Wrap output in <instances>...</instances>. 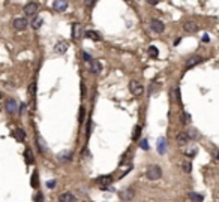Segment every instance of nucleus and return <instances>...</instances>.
<instances>
[{
	"label": "nucleus",
	"instance_id": "obj_37",
	"mask_svg": "<svg viewBox=\"0 0 219 202\" xmlns=\"http://www.w3.org/2000/svg\"><path fill=\"white\" fill-rule=\"evenodd\" d=\"M26 106H27L26 103H21V105H20V112H24V111H26Z\"/></svg>",
	"mask_w": 219,
	"mask_h": 202
},
{
	"label": "nucleus",
	"instance_id": "obj_16",
	"mask_svg": "<svg viewBox=\"0 0 219 202\" xmlns=\"http://www.w3.org/2000/svg\"><path fill=\"white\" fill-rule=\"evenodd\" d=\"M56 52L57 54H63V52H66L68 51V42H65V41H62V42H57L56 43Z\"/></svg>",
	"mask_w": 219,
	"mask_h": 202
},
{
	"label": "nucleus",
	"instance_id": "obj_8",
	"mask_svg": "<svg viewBox=\"0 0 219 202\" xmlns=\"http://www.w3.org/2000/svg\"><path fill=\"white\" fill-rule=\"evenodd\" d=\"M53 9L56 12H63L68 9V0H54L53 2Z\"/></svg>",
	"mask_w": 219,
	"mask_h": 202
},
{
	"label": "nucleus",
	"instance_id": "obj_34",
	"mask_svg": "<svg viewBox=\"0 0 219 202\" xmlns=\"http://www.w3.org/2000/svg\"><path fill=\"white\" fill-rule=\"evenodd\" d=\"M146 2H147L149 5H152V6H155V5H158V3H159L161 0H146Z\"/></svg>",
	"mask_w": 219,
	"mask_h": 202
},
{
	"label": "nucleus",
	"instance_id": "obj_40",
	"mask_svg": "<svg viewBox=\"0 0 219 202\" xmlns=\"http://www.w3.org/2000/svg\"><path fill=\"white\" fill-rule=\"evenodd\" d=\"M203 42H209V36H203Z\"/></svg>",
	"mask_w": 219,
	"mask_h": 202
},
{
	"label": "nucleus",
	"instance_id": "obj_35",
	"mask_svg": "<svg viewBox=\"0 0 219 202\" xmlns=\"http://www.w3.org/2000/svg\"><path fill=\"white\" fill-rule=\"evenodd\" d=\"M188 121H189V114L185 112V114H183V123H188Z\"/></svg>",
	"mask_w": 219,
	"mask_h": 202
},
{
	"label": "nucleus",
	"instance_id": "obj_15",
	"mask_svg": "<svg viewBox=\"0 0 219 202\" xmlns=\"http://www.w3.org/2000/svg\"><path fill=\"white\" fill-rule=\"evenodd\" d=\"M77 198L72 193H62L59 196V202H75Z\"/></svg>",
	"mask_w": 219,
	"mask_h": 202
},
{
	"label": "nucleus",
	"instance_id": "obj_9",
	"mask_svg": "<svg viewBox=\"0 0 219 202\" xmlns=\"http://www.w3.org/2000/svg\"><path fill=\"white\" fill-rule=\"evenodd\" d=\"M134 189H131V187H128V189H125V190H122L120 192V199L122 201H125V202H128V201H131L132 198H134Z\"/></svg>",
	"mask_w": 219,
	"mask_h": 202
},
{
	"label": "nucleus",
	"instance_id": "obj_2",
	"mask_svg": "<svg viewBox=\"0 0 219 202\" xmlns=\"http://www.w3.org/2000/svg\"><path fill=\"white\" fill-rule=\"evenodd\" d=\"M129 92L132 93L134 96H141L143 94V92H144V87L138 81H129Z\"/></svg>",
	"mask_w": 219,
	"mask_h": 202
},
{
	"label": "nucleus",
	"instance_id": "obj_24",
	"mask_svg": "<svg viewBox=\"0 0 219 202\" xmlns=\"http://www.w3.org/2000/svg\"><path fill=\"white\" fill-rule=\"evenodd\" d=\"M140 135H141V126H135L134 133H132V139H134V141H137V139L140 138Z\"/></svg>",
	"mask_w": 219,
	"mask_h": 202
},
{
	"label": "nucleus",
	"instance_id": "obj_27",
	"mask_svg": "<svg viewBox=\"0 0 219 202\" xmlns=\"http://www.w3.org/2000/svg\"><path fill=\"white\" fill-rule=\"evenodd\" d=\"M29 94H30L32 97L36 94V83H32V84L29 85Z\"/></svg>",
	"mask_w": 219,
	"mask_h": 202
},
{
	"label": "nucleus",
	"instance_id": "obj_32",
	"mask_svg": "<svg viewBox=\"0 0 219 202\" xmlns=\"http://www.w3.org/2000/svg\"><path fill=\"white\" fill-rule=\"evenodd\" d=\"M140 147L143 148V150H149V144H147V139H143L141 144H140Z\"/></svg>",
	"mask_w": 219,
	"mask_h": 202
},
{
	"label": "nucleus",
	"instance_id": "obj_38",
	"mask_svg": "<svg viewBox=\"0 0 219 202\" xmlns=\"http://www.w3.org/2000/svg\"><path fill=\"white\" fill-rule=\"evenodd\" d=\"M47 186H48V187H54V186H56V181H50V183H47Z\"/></svg>",
	"mask_w": 219,
	"mask_h": 202
},
{
	"label": "nucleus",
	"instance_id": "obj_20",
	"mask_svg": "<svg viewBox=\"0 0 219 202\" xmlns=\"http://www.w3.org/2000/svg\"><path fill=\"white\" fill-rule=\"evenodd\" d=\"M165 147H167L165 138H159V142H158V151H159V154H165Z\"/></svg>",
	"mask_w": 219,
	"mask_h": 202
},
{
	"label": "nucleus",
	"instance_id": "obj_7",
	"mask_svg": "<svg viewBox=\"0 0 219 202\" xmlns=\"http://www.w3.org/2000/svg\"><path fill=\"white\" fill-rule=\"evenodd\" d=\"M96 183L101 186L102 190H107V189H108V184L113 183V177H111V175H102V177H99L96 180Z\"/></svg>",
	"mask_w": 219,
	"mask_h": 202
},
{
	"label": "nucleus",
	"instance_id": "obj_1",
	"mask_svg": "<svg viewBox=\"0 0 219 202\" xmlns=\"http://www.w3.org/2000/svg\"><path fill=\"white\" fill-rule=\"evenodd\" d=\"M146 177H147V180H150V181L159 180L162 177V169L158 165H150L147 168V171H146Z\"/></svg>",
	"mask_w": 219,
	"mask_h": 202
},
{
	"label": "nucleus",
	"instance_id": "obj_17",
	"mask_svg": "<svg viewBox=\"0 0 219 202\" xmlns=\"http://www.w3.org/2000/svg\"><path fill=\"white\" fill-rule=\"evenodd\" d=\"M89 66H90V70H92L93 74H99V72L102 70V65L99 63V61H96V60H93Z\"/></svg>",
	"mask_w": 219,
	"mask_h": 202
},
{
	"label": "nucleus",
	"instance_id": "obj_12",
	"mask_svg": "<svg viewBox=\"0 0 219 202\" xmlns=\"http://www.w3.org/2000/svg\"><path fill=\"white\" fill-rule=\"evenodd\" d=\"M176 141L179 145H186L188 141H189V135L185 133V132H180V133L176 136Z\"/></svg>",
	"mask_w": 219,
	"mask_h": 202
},
{
	"label": "nucleus",
	"instance_id": "obj_6",
	"mask_svg": "<svg viewBox=\"0 0 219 202\" xmlns=\"http://www.w3.org/2000/svg\"><path fill=\"white\" fill-rule=\"evenodd\" d=\"M38 9H39V6H38V3H36V2H29V3L24 6V15H26V17L35 15Z\"/></svg>",
	"mask_w": 219,
	"mask_h": 202
},
{
	"label": "nucleus",
	"instance_id": "obj_28",
	"mask_svg": "<svg viewBox=\"0 0 219 202\" xmlns=\"http://www.w3.org/2000/svg\"><path fill=\"white\" fill-rule=\"evenodd\" d=\"M83 59H84V61H87L89 65H90V63H92V61H93L92 56H90L89 52H83Z\"/></svg>",
	"mask_w": 219,
	"mask_h": 202
},
{
	"label": "nucleus",
	"instance_id": "obj_18",
	"mask_svg": "<svg viewBox=\"0 0 219 202\" xmlns=\"http://www.w3.org/2000/svg\"><path fill=\"white\" fill-rule=\"evenodd\" d=\"M42 23H44L42 18L36 17V18H33V21L30 23V25H32V29H33V30H39V29H41V25H42Z\"/></svg>",
	"mask_w": 219,
	"mask_h": 202
},
{
	"label": "nucleus",
	"instance_id": "obj_31",
	"mask_svg": "<svg viewBox=\"0 0 219 202\" xmlns=\"http://www.w3.org/2000/svg\"><path fill=\"white\" fill-rule=\"evenodd\" d=\"M90 132H92V120H89V123H87V130H86V133H87V138L90 136Z\"/></svg>",
	"mask_w": 219,
	"mask_h": 202
},
{
	"label": "nucleus",
	"instance_id": "obj_5",
	"mask_svg": "<svg viewBox=\"0 0 219 202\" xmlns=\"http://www.w3.org/2000/svg\"><path fill=\"white\" fill-rule=\"evenodd\" d=\"M5 108H6V112L12 115V114H15L18 111V105L12 97H9V99H6V102H5Z\"/></svg>",
	"mask_w": 219,
	"mask_h": 202
},
{
	"label": "nucleus",
	"instance_id": "obj_30",
	"mask_svg": "<svg viewBox=\"0 0 219 202\" xmlns=\"http://www.w3.org/2000/svg\"><path fill=\"white\" fill-rule=\"evenodd\" d=\"M32 186H33V187L38 186V174H36V172H33V175H32Z\"/></svg>",
	"mask_w": 219,
	"mask_h": 202
},
{
	"label": "nucleus",
	"instance_id": "obj_42",
	"mask_svg": "<svg viewBox=\"0 0 219 202\" xmlns=\"http://www.w3.org/2000/svg\"><path fill=\"white\" fill-rule=\"evenodd\" d=\"M126 2H129V0H126Z\"/></svg>",
	"mask_w": 219,
	"mask_h": 202
},
{
	"label": "nucleus",
	"instance_id": "obj_4",
	"mask_svg": "<svg viewBox=\"0 0 219 202\" xmlns=\"http://www.w3.org/2000/svg\"><path fill=\"white\" fill-rule=\"evenodd\" d=\"M12 25H14V29L18 30V32H21V30H26V27L29 25V21L26 20L24 17L21 18H15L14 21H12Z\"/></svg>",
	"mask_w": 219,
	"mask_h": 202
},
{
	"label": "nucleus",
	"instance_id": "obj_25",
	"mask_svg": "<svg viewBox=\"0 0 219 202\" xmlns=\"http://www.w3.org/2000/svg\"><path fill=\"white\" fill-rule=\"evenodd\" d=\"M84 117H86V108L81 106V108H80V114H78V123H80V124L84 121Z\"/></svg>",
	"mask_w": 219,
	"mask_h": 202
},
{
	"label": "nucleus",
	"instance_id": "obj_39",
	"mask_svg": "<svg viewBox=\"0 0 219 202\" xmlns=\"http://www.w3.org/2000/svg\"><path fill=\"white\" fill-rule=\"evenodd\" d=\"M44 199H42V195L41 193H38V202H42Z\"/></svg>",
	"mask_w": 219,
	"mask_h": 202
},
{
	"label": "nucleus",
	"instance_id": "obj_3",
	"mask_svg": "<svg viewBox=\"0 0 219 202\" xmlns=\"http://www.w3.org/2000/svg\"><path fill=\"white\" fill-rule=\"evenodd\" d=\"M150 29H152L155 33H164V30H165V24H164L161 20L153 18L152 21H150Z\"/></svg>",
	"mask_w": 219,
	"mask_h": 202
},
{
	"label": "nucleus",
	"instance_id": "obj_36",
	"mask_svg": "<svg viewBox=\"0 0 219 202\" xmlns=\"http://www.w3.org/2000/svg\"><path fill=\"white\" fill-rule=\"evenodd\" d=\"M195 153H197V150H192V151L186 153V156H188V157H194V156H195Z\"/></svg>",
	"mask_w": 219,
	"mask_h": 202
},
{
	"label": "nucleus",
	"instance_id": "obj_11",
	"mask_svg": "<svg viewBox=\"0 0 219 202\" xmlns=\"http://www.w3.org/2000/svg\"><path fill=\"white\" fill-rule=\"evenodd\" d=\"M183 29L188 33H195L198 30V24L195 21H186V23H183Z\"/></svg>",
	"mask_w": 219,
	"mask_h": 202
},
{
	"label": "nucleus",
	"instance_id": "obj_33",
	"mask_svg": "<svg viewBox=\"0 0 219 202\" xmlns=\"http://www.w3.org/2000/svg\"><path fill=\"white\" fill-rule=\"evenodd\" d=\"M95 3H96V0H84V5L87 6V8H92Z\"/></svg>",
	"mask_w": 219,
	"mask_h": 202
},
{
	"label": "nucleus",
	"instance_id": "obj_21",
	"mask_svg": "<svg viewBox=\"0 0 219 202\" xmlns=\"http://www.w3.org/2000/svg\"><path fill=\"white\" fill-rule=\"evenodd\" d=\"M149 56H150L152 59H158V56H159L158 48H156V47H153V45H150V47H149Z\"/></svg>",
	"mask_w": 219,
	"mask_h": 202
},
{
	"label": "nucleus",
	"instance_id": "obj_23",
	"mask_svg": "<svg viewBox=\"0 0 219 202\" xmlns=\"http://www.w3.org/2000/svg\"><path fill=\"white\" fill-rule=\"evenodd\" d=\"M26 160H27V163H33V153H32V150L30 148H27L26 150Z\"/></svg>",
	"mask_w": 219,
	"mask_h": 202
},
{
	"label": "nucleus",
	"instance_id": "obj_22",
	"mask_svg": "<svg viewBox=\"0 0 219 202\" xmlns=\"http://www.w3.org/2000/svg\"><path fill=\"white\" fill-rule=\"evenodd\" d=\"M189 198H191L194 202H203V199H204V198H203V195L195 193V192H191V193H189Z\"/></svg>",
	"mask_w": 219,
	"mask_h": 202
},
{
	"label": "nucleus",
	"instance_id": "obj_10",
	"mask_svg": "<svg viewBox=\"0 0 219 202\" xmlns=\"http://www.w3.org/2000/svg\"><path fill=\"white\" fill-rule=\"evenodd\" d=\"M203 57L201 56H194V57H191V59H188V61H186V69H191V67L197 66V65H200V63H203Z\"/></svg>",
	"mask_w": 219,
	"mask_h": 202
},
{
	"label": "nucleus",
	"instance_id": "obj_13",
	"mask_svg": "<svg viewBox=\"0 0 219 202\" xmlns=\"http://www.w3.org/2000/svg\"><path fill=\"white\" fill-rule=\"evenodd\" d=\"M80 36H81V25L80 23H72V38L74 39H80Z\"/></svg>",
	"mask_w": 219,
	"mask_h": 202
},
{
	"label": "nucleus",
	"instance_id": "obj_19",
	"mask_svg": "<svg viewBox=\"0 0 219 202\" xmlns=\"http://www.w3.org/2000/svg\"><path fill=\"white\" fill-rule=\"evenodd\" d=\"M14 136L17 138V141H24L26 139V132L23 129H15L14 130Z\"/></svg>",
	"mask_w": 219,
	"mask_h": 202
},
{
	"label": "nucleus",
	"instance_id": "obj_26",
	"mask_svg": "<svg viewBox=\"0 0 219 202\" xmlns=\"http://www.w3.org/2000/svg\"><path fill=\"white\" fill-rule=\"evenodd\" d=\"M59 159H60V160H63V162H68V160L72 159V154H71L69 151H66V153H63L62 156H59Z\"/></svg>",
	"mask_w": 219,
	"mask_h": 202
},
{
	"label": "nucleus",
	"instance_id": "obj_41",
	"mask_svg": "<svg viewBox=\"0 0 219 202\" xmlns=\"http://www.w3.org/2000/svg\"><path fill=\"white\" fill-rule=\"evenodd\" d=\"M215 157H216V160H218V162H219V151L216 153V154H215Z\"/></svg>",
	"mask_w": 219,
	"mask_h": 202
},
{
	"label": "nucleus",
	"instance_id": "obj_29",
	"mask_svg": "<svg viewBox=\"0 0 219 202\" xmlns=\"http://www.w3.org/2000/svg\"><path fill=\"white\" fill-rule=\"evenodd\" d=\"M183 171H185V172H191V171H192V165H191L189 162H185V163H183Z\"/></svg>",
	"mask_w": 219,
	"mask_h": 202
},
{
	"label": "nucleus",
	"instance_id": "obj_14",
	"mask_svg": "<svg viewBox=\"0 0 219 202\" xmlns=\"http://www.w3.org/2000/svg\"><path fill=\"white\" fill-rule=\"evenodd\" d=\"M84 36L89 38V39H92V41H101L102 39V36L99 34V32H95V30H87Z\"/></svg>",
	"mask_w": 219,
	"mask_h": 202
}]
</instances>
